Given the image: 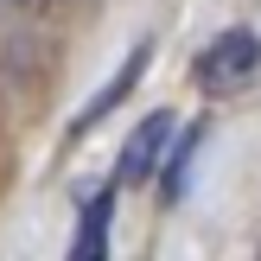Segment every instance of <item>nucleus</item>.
<instances>
[{"label":"nucleus","mask_w":261,"mask_h":261,"mask_svg":"<svg viewBox=\"0 0 261 261\" xmlns=\"http://www.w3.org/2000/svg\"><path fill=\"white\" fill-rule=\"evenodd\" d=\"M191 76H198L204 96H242V89H255L261 76V38L249 25H229V32H217L211 45L198 51V64H191Z\"/></svg>","instance_id":"1"},{"label":"nucleus","mask_w":261,"mask_h":261,"mask_svg":"<svg viewBox=\"0 0 261 261\" xmlns=\"http://www.w3.org/2000/svg\"><path fill=\"white\" fill-rule=\"evenodd\" d=\"M13 7H38V0H0V13H13Z\"/></svg>","instance_id":"6"},{"label":"nucleus","mask_w":261,"mask_h":261,"mask_svg":"<svg viewBox=\"0 0 261 261\" xmlns=\"http://www.w3.org/2000/svg\"><path fill=\"white\" fill-rule=\"evenodd\" d=\"M166 147H172V160H160V185H166V198H178V191H185V178H191V166H198L204 121H198V127H178V134L166 140Z\"/></svg>","instance_id":"5"},{"label":"nucleus","mask_w":261,"mask_h":261,"mask_svg":"<svg viewBox=\"0 0 261 261\" xmlns=\"http://www.w3.org/2000/svg\"><path fill=\"white\" fill-rule=\"evenodd\" d=\"M147 58H153V45H147V38H140V45H134V51H127V58H121V70H115L109 83H102L96 96L83 102V115H76V121H70V140H76V134H89V127H96L102 115H115V102H121L127 89L140 83V76H147Z\"/></svg>","instance_id":"3"},{"label":"nucleus","mask_w":261,"mask_h":261,"mask_svg":"<svg viewBox=\"0 0 261 261\" xmlns=\"http://www.w3.org/2000/svg\"><path fill=\"white\" fill-rule=\"evenodd\" d=\"M115 191H121V185L109 178V185H102L96 198L83 204V229H76V242H70V255H76V261H102V255H109V217H115Z\"/></svg>","instance_id":"4"},{"label":"nucleus","mask_w":261,"mask_h":261,"mask_svg":"<svg viewBox=\"0 0 261 261\" xmlns=\"http://www.w3.org/2000/svg\"><path fill=\"white\" fill-rule=\"evenodd\" d=\"M178 134V115L172 109H160V115H147V121L127 134V147H121V166H115V185H147L153 172H160V160H166V140Z\"/></svg>","instance_id":"2"}]
</instances>
